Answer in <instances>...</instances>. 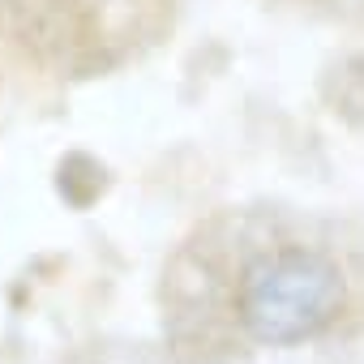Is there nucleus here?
Returning <instances> with one entry per match:
<instances>
[{
  "label": "nucleus",
  "instance_id": "f257e3e1",
  "mask_svg": "<svg viewBox=\"0 0 364 364\" xmlns=\"http://www.w3.org/2000/svg\"><path fill=\"white\" fill-rule=\"evenodd\" d=\"M343 309V274L334 262L283 249L249 266L240 283V321L262 343H300Z\"/></svg>",
  "mask_w": 364,
  "mask_h": 364
}]
</instances>
